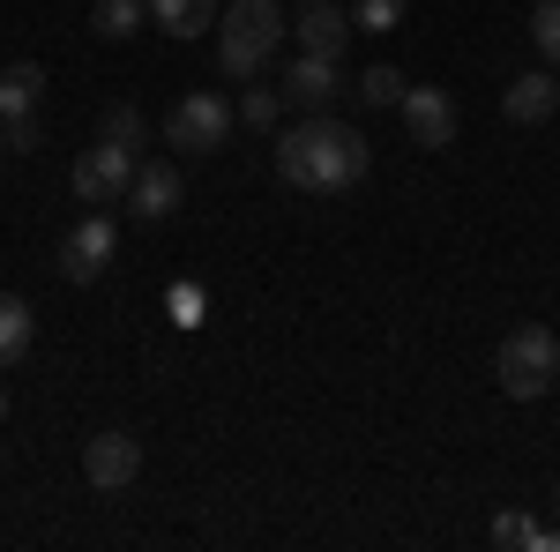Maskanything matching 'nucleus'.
I'll return each instance as SVG.
<instances>
[{
  "mask_svg": "<svg viewBox=\"0 0 560 552\" xmlns=\"http://www.w3.org/2000/svg\"><path fill=\"white\" fill-rule=\"evenodd\" d=\"M217 0H150V23L165 31V38H179V45H195L202 31H217Z\"/></svg>",
  "mask_w": 560,
  "mask_h": 552,
  "instance_id": "14",
  "label": "nucleus"
},
{
  "mask_svg": "<svg viewBox=\"0 0 560 552\" xmlns=\"http://www.w3.org/2000/svg\"><path fill=\"white\" fill-rule=\"evenodd\" d=\"M202 306H210V298L195 292V284H179V292H173V314H179V321H202Z\"/></svg>",
  "mask_w": 560,
  "mask_h": 552,
  "instance_id": "23",
  "label": "nucleus"
},
{
  "mask_svg": "<svg viewBox=\"0 0 560 552\" xmlns=\"http://www.w3.org/2000/svg\"><path fill=\"white\" fill-rule=\"evenodd\" d=\"M0 134H8V150H38V142H45V128H38V120H8Z\"/></svg>",
  "mask_w": 560,
  "mask_h": 552,
  "instance_id": "22",
  "label": "nucleus"
},
{
  "mask_svg": "<svg viewBox=\"0 0 560 552\" xmlns=\"http://www.w3.org/2000/svg\"><path fill=\"white\" fill-rule=\"evenodd\" d=\"M501 113L516 120V128H546L560 113V75L553 68H530V75H516V83L501 90Z\"/></svg>",
  "mask_w": 560,
  "mask_h": 552,
  "instance_id": "11",
  "label": "nucleus"
},
{
  "mask_svg": "<svg viewBox=\"0 0 560 552\" xmlns=\"http://www.w3.org/2000/svg\"><path fill=\"white\" fill-rule=\"evenodd\" d=\"M128 216H142V224H165V216L179 210V172L173 165H135V179H128V202H120Z\"/></svg>",
  "mask_w": 560,
  "mask_h": 552,
  "instance_id": "12",
  "label": "nucleus"
},
{
  "mask_svg": "<svg viewBox=\"0 0 560 552\" xmlns=\"http://www.w3.org/2000/svg\"><path fill=\"white\" fill-rule=\"evenodd\" d=\"M277 113H284V90H261V83H247V97H240V120L255 134H269L277 128Z\"/></svg>",
  "mask_w": 560,
  "mask_h": 552,
  "instance_id": "18",
  "label": "nucleus"
},
{
  "mask_svg": "<svg viewBox=\"0 0 560 552\" xmlns=\"http://www.w3.org/2000/svg\"><path fill=\"white\" fill-rule=\"evenodd\" d=\"M366 134L345 128V120H329V113H306L300 128L277 142V172L300 187V195H345L366 179Z\"/></svg>",
  "mask_w": 560,
  "mask_h": 552,
  "instance_id": "1",
  "label": "nucleus"
},
{
  "mask_svg": "<svg viewBox=\"0 0 560 552\" xmlns=\"http://www.w3.org/2000/svg\"><path fill=\"white\" fill-rule=\"evenodd\" d=\"M83 478L97 493L135 485V478H142V441H135V433H90L83 441Z\"/></svg>",
  "mask_w": 560,
  "mask_h": 552,
  "instance_id": "7",
  "label": "nucleus"
},
{
  "mask_svg": "<svg viewBox=\"0 0 560 552\" xmlns=\"http://www.w3.org/2000/svg\"><path fill=\"white\" fill-rule=\"evenodd\" d=\"M553 501H560V493H553Z\"/></svg>",
  "mask_w": 560,
  "mask_h": 552,
  "instance_id": "26",
  "label": "nucleus"
},
{
  "mask_svg": "<svg viewBox=\"0 0 560 552\" xmlns=\"http://www.w3.org/2000/svg\"><path fill=\"white\" fill-rule=\"evenodd\" d=\"M337 90H345V75H337V60H322V52H300V60L284 68V105H300V113H329Z\"/></svg>",
  "mask_w": 560,
  "mask_h": 552,
  "instance_id": "10",
  "label": "nucleus"
},
{
  "mask_svg": "<svg viewBox=\"0 0 560 552\" xmlns=\"http://www.w3.org/2000/svg\"><path fill=\"white\" fill-rule=\"evenodd\" d=\"M351 8H337V0H300V15H292V38H300V52H322V60H337L351 45Z\"/></svg>",
  "mask_w": 560,
  "mask_h": 552,
  "instance_id": "9",
  "label": "nucleus"
},
{
  "mask_svg": "<svg viewBox=\"0 0 560 552\" xmlns=\"http://www.w3.org/2000/svg\"><path fill=\"white\" fill-rule=\"evenodd\" d=\"M396 113H404V128H411L419 150H448V142H456V97H448L441 83L404 90V105H396Z\"/></svg>",
  "mask_w": 560,
  "mask_h": 552,
  "instance_id": "8",
  "label": "nucleus"
},
{
  "mask_svg": "<svg viewBox=\"0 0 560 552\" xmlns=\"http://www.w3.org/2000/svg\"><path fill=\"white\" fill-rule=\"evenodd\" d=\"M351 23H359V31H374V38H388V31L404 23V0H359V8H351Z\"/></svg>",
  "mask_w": 560,
  "mask_h": 552,
  "instance_id": "20",
  "label": "nucleus"
},
{
  "mask_svg": "<svg viewBox=\"0 0 560 552\" xmlns=\"http://www.w3.org/2000/svg\"><path fill=\"white\" fill-rule=\"evenodd\" d=\"M284 38H292V15H284L277 0H232V8L217 15V60H224V75H240V83H261V68L277 60Z\"/></svg>",
  "mask_w": 560,
  "mask_h": 552,
  "instance_id": "2",
  "label": "nucleus"
},
{
  "mask_svg": "<svg viewBox=\"0 0 560 552\" xmlns=\"http://www.w3.org/2000/svg\"><path fill=\"white\" fill-rule=\"evenodd\" d=\"M493 381H501L509 403H538V396L560 381V337L546 321H516V329L501 337V351H493Z\"/></svg>",
  "mask_w": 560,
  "mask_h": 552,
  "instance_id": "3",
  "label": "nucleus"
},
{
  "mask_svg": "<svg viewBox=\"0 0 560 552\" xmlns=\"http://www.w3.org/2000/svg\"><path fill=\"white\" fill-rule=\"evenodd\" d=\"M23 351H31V306L0 292V374H8V366H15Z\"/></svg>",
  "mask_w": 560,
  "mask_h": 552,
  "instance_id": "15",
  "label": "nucleus"
},
{
  "mask_svg": "<svg viewBox=\"0 0 560 552\" xmlns=\"http://www.w3.org/2000/svg\"><path fill=\"white\" fill-rule=\"evenodd\" d=\"M128 179H135V150L128 142H90L83 157H75V202L90 210H105V202H128Z\"/></svg>",
  "mask_w": 560,
  "mask_h": 552,
  "instance_id": "5",
  "label": "nucleus"
},
{
  "mask_svg": "<svg viewBox=\"0 0 560 552\" xmlns=\"http://www.w3.org/2000/svg\"><path fill=\"white\" fill-rule=\"evenodd\" d=\"M113 239H120V232H113V216L90 210L83 224L60 239V277H68V284H97V277H105V261H113Z\"/></svg>",
  "mask_w": 560,
  "mask_h": 552,
  "instance_id": "6",
  "label": "nucleus"
},
{
  "mask_svg": "<svg viewBox=\"0 0 560 552\" xmlns=\"http://www.w3.org/2000/svg\"><path fill=\"white\" fill-rule=\"evenodd\" d=\"M38 97H45V68L38 60L0 68V128H8V120H38Z\"/></svg>",
  "mask_w": 560,
  "mask_h": 552,
  "instance_id": "13",
  "label": "nucleus"
},
{
  "mask_svg": "<svg viewBox=\"0 0 560 552\" xmlns=\"http://www.w3.org/2000/svg\"><path fill=\"white\" fill-rule=\"evenodd\" d=\"M0 419H8V388H0Z\"/></svg>",
  "mask_w": 560,
  "mask_h": 552,
  "instance_id": "24",
  "label": "nucleus"
},
{
  "mask_svg": "<svg viewBox=\"0 0 560 552\" xmlns=\"http://www.w3.org/2000/svg\"><path fill=\"white\" fill-rule=\"evenodd\" d=\"M97 134H105V142H142V113H135V105H113V113H105V120H97Z\"/></svg>",
  "mask_w": 560,
  "mask_h": 552,
  "instance_id": "21",
  "label": "nucleus"
},
{
  "mask_svg": "<svg viewBox=\"0 0 560 552\" xmlns=\"http://www.w3.org/2000/svg\"><path fill=\"white\" fill-rule=\"evenodd\" d=\"M142 23H150V0H97V38H135V31H142Z\"/></svg>",
  "mask_w": 560,
  "mask_h": 552,
  "instance_id": "16",
  "label": "nucleus"
},
{
  "mask_svg": "<svg viewBox=\"0 0 560 552\" xmlns=\"http://www.w3.org/2000/svg\"><path fill=\"white\" fill-rule=\"evenodd\" d=\"M224 134H232V105H224L217 90H187V97H173L165 142H173L179 157H210V150H224Z\"/></svg>",
  "mask_w": 560,
  "mask_h": 552,
  "instance_id": "4",
  "label": "nucleus"
},
{
  "mask_svg": "<svg viewBox=\"0 0 560 552\" xmlns=\"http://www.w3.org/2000/svg\"><path fill=\"white\" fill-rule=\"evenodd\" d=\"M530 45L546 52V68H560V0H538L530 8Z\"/></svg>",
  "mask_w": 560,
  "mask_h": 552,
  "instance_id": "19",
  "label": "nucleus"
},
{
  "mask_svg": "<svg viewBox=\"0 0 560 552\" xmlns=\"http://www.w3.org/2000/svg\"><path fill=\"white\" fill-rule=\"evenodd\" d=\"M351 90H359V105H374V113H382V105H404V90H411V83H404L388 60H374V68H366Z\"/></svg>",
  "mask_w": 560,
  "mask_h": 552,
  "instance_id": "17",
  "label": "nucleus"
},
{
  "mask_svg": "<svg viewBox=\"0 0 560 552\" xmlns=\"http://www.w3.org/2000/svg\"><path fill=\"white\" fill-rule=\"evenodd\" d=\"M0 157H8V134H0Z\"/></svg>",
  "mask_w": 560,
  "mask_h": 552,
  "instance_id": "25",
  "label": "nucleus"
}]
</instances>
